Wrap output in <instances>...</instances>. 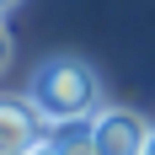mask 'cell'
I'll list each match as a JSON object with an SVG mask.
<instances>
[{"mask_svg": "<svg viewBox=\"0 0 155 155\" xmlns=\"http://www.w3.org/2000/svg\"><path fill=\"white\" fill-rule=\"evenodd\" d=\"M38 155H64V150H59V144H54V139H48V144H43V150H38Z\"/></svg>", "mask_w": 155, "mask_h": 155, "instance_id": "4", "label": "cell"}, {"mask_svg": "<svg viewBox=\"0 0 155 155\" xmlns=\"http://www.w3.org/2000/svg\"><path fill=\"white\" fill-rule=\"evenodd\" d=\"M91 139H96V155H150L155 128L128 107H102L91 118Z\"/></svg>", "mask_w": 155, "mask_h": 155, "instance_id": "3", "label": "cell"}, {"mask_svg": "<svg viewBox=\"0 0 155 155\" xmlns=\"http://www.w3.org/2000/svg\"><path fill=\"white\" fill-rule=\"evenodd\" d=\"M16 5H21V0H0V11H16Z\"/></svg>", "mask_w": 155, "mask_h": 155, "instance_id": "5", "label": "cell"}, {"mask_svg": "<svg viewBox=\"0 0 155 155\" xmlns=\"http://www.w3.org/2000/svg\"><path fill=\"white\" fill-rule=\"evenodd\" d=\"M54 139V123L32 96H5L0 102V155H38Z\"/></svg>", "mask_w": 155, "mask_h": 155, "instance_id": "2", "label": "cell"}, {"mask_svg": "<svg viewBox=\"0 0 155 155\" xmlns=\"http://www.w3.org/2000/svg\"><path fill=\"white\" fill-rule=\"evenodd\" d=\"M150 155H155V139H150Z\"/></svg>", "mask_w": 155, "mask_h": 155, "instance_id": "6", "label": "cell"}, {"mask_svg": "<svg viewBox=\"0 0 155 155\" xmlns=\"http://www.w3.org/2000/svg\"><path fill=\"white\" fill-rule=\"evenodd\" d=\"M27 96L43 107V118L54 128L59 123H91L96 112H102V80H96V70L86 59H70V54L38 64Z\"/></svg>", "mask_w": 155, "mask_h": 155, "instance_id": "1", "label": "cell"}]
</instances>
